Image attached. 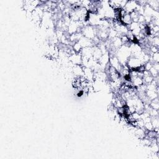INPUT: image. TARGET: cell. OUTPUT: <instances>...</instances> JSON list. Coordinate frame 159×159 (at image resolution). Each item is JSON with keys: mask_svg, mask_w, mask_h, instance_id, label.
<instances>
[{"mask_svg": "<svg viewBox=\"0 0 159 159\" xmlns=\"http://www.w3.org/2000/svg\"><path fill=\"white\" fill-rule=\"evenodd\" d=\"M137 6V3L136 2H132V1H129L127 2L125 7L123 8L127 13H131V12L134 11L135 10Z\"/></svg>", "mask_w": 159, "mask_h": 159, "instance_id": "1", "label": "cell"}]
</instances>
